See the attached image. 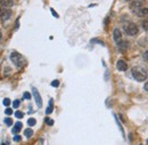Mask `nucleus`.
Wrapping results in <instances>:
<instances>
[{
  "mask_svg": "<svg viewBox=\"0 0 148 145\" xmlns=\"http://www.w3.org/2000/svg\"><path fill=\"white\" fill-rule=\"evenodd\" d=\"M0 39H1V31H0Z\"/></svg>",
  "mask_w": 148,
  "mask_h": 145,
  "instance_id": "c85d7f7f",
  "label": "nucleus"
},
{
  "mask_svg": "<svg viewBox=\"0 0 148 145\" xmlns=\"http://www.w3.org/2000/svg\"><path fill=\"white\" fill-rule=\"evenodd\" d=\"M130 8H131L133 12H137V10H139L140 8H143V2H141V1H133V2H131Z\"/></svg>",
  "mask_w": 148,
  "mask_h": 145,
  "instance_id": "39448f33",
  "label": "nucleus"
},
{
  "mask_svg": "<svg viewBox=\"0 0 148 145\" xmlns=\"http://www.w3.org/2000/svg\"><path fill=\"white\" fill-rule=\"evenodd\" d=\"M1 145H6V144H3V143H2V144H1Z\"/></svg>",
  "mask_w": 148,
  "mask_h": 145,
  "instance_id": "c756f323",
  "label": "nucleus"
},
{
  "mask_svg": "<svg viewBox=\"0 0 148 145\" xmlns=\"http://www.w3.org/2000/svg\"><path fill=\"white\" fill-rule=\"evenodd\" d=\"M32 91H33V96H34V99H36L37 105L39 106V108H41V106H42V99H41L40 94L38 93V89H37V88H33V89H32Z\"/></svg>",
  "mask_w": 148,
  "mask_h": 145,
  "instance_id": "20e7f679",
  "label": "nucleus"
},
{
  "mask_svg": "<svg viewBox=\"0 0 148 145\" xmlns=\"http://www.w3.org/2000/svg\"><path fill=\"white\" fill-rule=\"evenodd\" d=\"M22 127H23V125H22V122H17L15 126H14V128L12 129V131H13V134H18L19 131H21V129H22Z\"/></svg>",
  "mask_w": 148,
  "mask_h": 145,
  "instance_id": "9b49d317",
  "label": "nucleus"
},
{
  "mask_svg": "<svg viewBox=\"0 0 148 145\" xmlns=\"http://www.w3.org/2000/svg\"><path fill=\"white\" fill-rule=\"evenodd\" d=\"M2 103H3V105H5V106H8V105L10 104V99H9V98H5Z\"/></svg>",
  "mask_w": 148,
  "mask_h": 145,
  "instance_id": "aec40b11",
  "label": "nucleus"
},
{
  "mask_svg": "<svg viewBox=\"0 0 148 145\" xmlns=\"http://www.w3.org/2000/svg\"><path fill=\"white\" fill-rule=\"evenodd\" d=\"M0 5H2L3 7H12L14 5L13 0H0Z\"/></svg>",
  "mask_w": 148,
  "mask_h": 145,
  "instance_id": "9d476101",
  "label": "nucleus"
},
{
  "mask_svg": "<svg viewBox=\"0 0 148 145\" xmlns=\"http://www.w3.org/2000/svg\"><path fill=\"white\" fill-rule=\"evenodd\" d=\"M116 68H117V70H120V71H125V70L128 69V64H127L125 61L120 59V61L117 62V64H116Z\"/></svg>",
  "mask_w": 148,
  "mask_h": 145,
  "instance_id": "423d86ee",
  "label": "nucleus"
},
{
  "mask_svg": "<svg viewBox=\"0 0 148 145\" xmlns=\"http://www.w3.org/2000/svg\"><path fill=\"white\" fill-rule=\"evenodd\" d=\"M137 13V15L139 16V17H148V8H140L139 10H137L136 12Z\"/></svg>",
  "mask_w": 148,
  "mask_h": 145,
  "instance_id": "1a4fd4ad",
  "label": "nucleus"
},
{
  "mask_svg": "<svg viewBox=\"0 0 148 145\" xmlns=\"http://www.w3.org/2000/svg\"><path fill=\"white\" fill-rule=\"evenodd\" d=\"M21 139H22V137H21V136H18V135H16V136L14 137V141H15V142H19Z\"/></svg>",
  "mask_w": 148,
  "mask_h": 145,
  "instance_id": "393cba45",
  "label": "nucleus"
},
{
  "mask_svg": "<svg viewBox=\"0 0 148 145\" xmlns=\"http://www.w3.org/2000/svg\"><path fill=\"white\" fill-rule=\"evenodd\" d=\"M143 57H144V59H145L146 62H148V50L146 53H144V56H143Z\"/></svg>",
  "mask_w": 148,
  "mask_h": 145,
  "instance_id": "a878e982",
  "label": "nucleus"
},
{
  "mask_svg": "<svg viewBox=\"0 0 148 145\" xmlns=\"http://www.w3.org/2000/svg\"><path fill=\"white\" fill-rule=\"evenodd\" d=\"M124 30L125 32L129 35V36H134L138 33V26L134 24V23H128L125 26H124Z\"/></svg>",
  "mask_w": 148,
  "mask_h": 145,
  "instance_id": "7ed1b4c3",
  "label": "nucleus"
},
{
  "mask_svg": "<svg viewBox=\"0 0 148 145\" xmlns=\"http://www.w3.org/2000/svg\"><path fill=\"white\" fill-rule=\"evenodd\" d=\"M24 135H25L26 137H31V136L33 135V130H32V129H25Z\"/></svg>",
  "mask_w": 148,
  "mask_h": 145,
  "instance_id": "4468645a",
  "label": "nucleus"
},
{
  "mask_svg": "<svg viewBox=\"0 0 148 145\" xmlns=\"http://www.w3.org/2000/svg\"><path fill=\"white\" fill-rule=\"evenodd\" d=\"M10 59H12V61H13V63H14L15 65H17L18 68L23 66V64H24V61H23L22 55L18 54V53H16V52L12 53V55H10Z\"/></svg>",
  "mask_w": 148,
  "mask_h": 145,
  "instance_id": "f03ea898",
  "label": "nucleus"
},
{
  "mask_svg": "<svg viewBox=\"0 0 148 145\" xmlns=\"http://www.w3.org/2000/svg\"><path fill=\"white\" fill-rule=\"evenodd\" d=\"M36 119H33V118H31V119H29V121H27V124H29V126H34L36 125Z\"/></svg>",
  "mask_w": 148,
  "mask_h": 145,
  "instance_id": "f3484780",
  "label": "nucleus"
},
{
  "mask_svg": "<svg viewBox=\"0 0 148 145\" xmlns=\"http://www.w3.org/2000/svg\"><path fill=\"white\" fill-rule=\"evenodd\" d=\"M15 117H16L17 119H22V118L24 117V114H23V112H19V111H17V112L15 113Z\"/></svg>",
  "mask_w": 148,
  "mask_h": 145,
  "instance_id": "6ab92c4d",
  "label": "nucleus"
},
{
  "mask_svg": "<svg viewBox=\"0 0 148 145\" xmlns=\"http://www.w3.org/2000/svg\"><path fill=\"white\" fill-rule=\"evenodd\" d=\"M10 15H12V12H10V10H8V9L2 10V12L0 13V17H1L2 21H7V19H9Z\"/></svg>",
  "mask_w": 148,
  "mask_h": 145,
  "instance_id": "6e6552de",
  "label": "nucleus"
},
{
  "mask_svg": "<svg viewBox=\"0 0 148 145\" xmlns=\"http://www.w3.org/2000/svg\"><path fill=\"white\" fill-rule=\"evenodd\" d=\"M53 109H54V101L53 99H50L49 101V105H48V108H47V114H50L51 112H53Z\"/></svg>",
  "mask_w": 148,
  "mask_h": 145,
  "instance_id": "ddd939ff",
  "label": "nucleus"
},
{
  "mask_svg": "<svg viewBox=\"0 0 148 145\" xmlns=\"http://www.w3.org/2000/svg\"><path fill=\"white\" fill-rule=\"evenodd\" d=\"M46 124H47L48 126H53V125H54V121H53V119H50V118H46Z\"/></svg>",
  "mask_w": 148,
  "mask_h": 145,
  "instance_id": "dca6fc26",
  "label": "nucleus"
},
{
  "mask_svg": "<svg viewBox=\"0 0 148 145\" xmlns=\"http://www.w3.org/2000/svg\"><path fill=\"white\" fill-rule=\"evenodd\" d=\"M147 144H148V139H147Z\"/></svg>",
  "mask_w": 148,
  "mask_h": 145,
  "instance_id": "7c9ffc66",
  "label": "nucleus"
},
{
  "mask_svg": "<svg viewBox=\"0 0 148 145\" xmlns=\"http://www.w3.org/2000/svg\"><path fill=\"white\" fill-rule=\"evenodd\" d=\"M114 41L116 44H119V42L122 41V33H121V31L119 29H115L114 30Z\"/></svg>",
  "mask_w": 148,
  "mask_h": 145,
  "instance_id": "0eeeda50",
  "label": "nucleus"
},
{
  "mask_svg": "<svg viewBox=\"0 0 148 145\" xmlns=\"http://www.w3.org/2000/svg\"><path fill=\"white\" fill-rule=\"evenodd\" d=\"M5 113H6L7 115H10V114L13 113V110H12V109H9V108H7V109L5 110Z\"/></svg>",
  "mask_w": 148,
  "mask_h": 145,
  "instance_id": "4be33fe9",
  "label": "nucleus"
},
{
  "mask_svg": "<svg viewBox=\"0 0 148 145\" xmlns=\"http://www.w3.org/2000/svg\"><path fill=\"white\" fill-rule=\"evenodd\" d=\"M144 88H145V90L148 91V82H146V84H145V87H144Z\"/></svg>",
  "mask_w": 148,
  "mask_h": 145,
  "instance_id": "cd10ccee",
  "label": "nucleus"
},
{
  "mask_svg": "<svg viewBox=\"0 0 148 145\" xmlns=\"http://www.w3.org/2000/svg\"><path fill=\"white\" fill-rule=\"evenodd\" d=\"M5 124H6L7 126H12V125H13V120H12L10 118H6V119H5Z\"/></svg>",
  "mask_w": 148,
  "mask_h": 145,
  "instance_id": "2eb2a0df",
  "label": "nucleus"
},
{
  "mask_svg": "<svg viewBox=\"0 0 148 145\" xmlns=\"http://www.w3.org/2000/svg\"><path fill=\"white\" fill-rule=\"evenodd\" d=\"M13 106L15 108V109H17L19 106V101L18 99H16V101H14V103H13Z\"/></svg>",
  "mask_w": 148,
  "mask_h": 145,
  "instance_id": "412c9836",
  "label": "nucleus"
},
{
  "mask_svg": "<svg viewBox=\"0 0 148 145\" xmlns=\"http://www.w3.org/2000/svg\"><path fill=\"white\" fill-rule=\"evenodd\" d=\"M132 75L137 81H145L148 78V70L144 66H134L132 69Z\"/></svg>",
  "mask_w": 148,
  "mask_h": 145,
  "instance_id": "f257e3e1",
  "label": "nucleus"
},
{
  "mask_svg": "<svg viewBox=\"0 0 148 145\" xmlns=\"http://www.w3.org/2000/svg\"><path fill=\"white\" fill-rule=\"evenodd\" d=\"M51 13H53V15H54V16H55V17H58V15H57V14H56V13H55V10H54V9H53V8H51Z\"/></svg>",
  "mask_w": 148,
  "mask_h": 145,
  "instance_id": "bb28decb",
  "label": "nucleus"
},
{
  "mask_svg": "<svg viewBox=\"0 0 148 145\" xmlns=\"http://www.w3.org/2000/svg\"><path fill=\"white\" fill-rule=\"evenodd\" d=\"M143 28H144V30H145V31H147L148 32V21L147 19L143 22Z\"/></svg>",
  "mask_w": 148,
  "mask_h": 145,
  "instance_id": "a211bd4d",
  "label": "nucleus"
},
{
  "mask_svg": "<svg viewBox=\"0 0 148 145\" xmlns=\"http://www.w3.org/2000/svg\"><path fill=\"white\" fill-rule=\"evenodd\" d=\"M24 98H25V99H30V98H31V95H30L29 93H25V94H24Z\"/></svg>",
  "mask_w": 148,
  "mask_h": 145,
  "instance_id": "b1692460",
  "label": "nucleus"
},
{
  "mask_svg": "<svg viewBox=\"0 0 148 145\" xmlns=\"http://www.w3.org/2000/svg\"><path fill=\"white\" fill-rule=\"evenodd\" d=\"M51 86H53V87H58V86H59V81H58V80H54V81L51 82Z\"/></svg>",
  "mask_w": 148,
  "mask_h": 145,
  "instance_id": "5701e85b",
  "label": "nucleus"
},
{
  "mask_svg": "<svg viewBox=\"0 0 148 145\" xmlns=\"http://www.w3.org/2000/svg\"><path fill=\"white\" fill-rule=\"evenodd\" d=\"M0 13H1V9H0Z\"/></svg>",
  "mask_w": 148,
  "mask_h": 145,
  "instance_id": "2f4dec72",
  "label": "nucleus"
},
{
  "mask_svg": "<svg viewBox=\"0 0 148 145\" xmlns=\"http://www.w3.org/2000/svg\"><path fill=\"white\" fill-rule=\"evenodd\" d=\"M117 45H119L120 50H122V52H124V50L128 48V46H129V44H128V42H125V41H121V42H119Z\"/></svg>",
  "mask_w": 148,
  "mask_h": 145,
  "instance_id": "f8f14e48",
  "label": "nucleus"
}]
</instances>
